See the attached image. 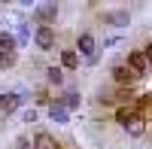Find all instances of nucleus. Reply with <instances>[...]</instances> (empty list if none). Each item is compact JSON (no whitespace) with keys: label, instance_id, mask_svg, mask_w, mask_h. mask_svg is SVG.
<instances>
[{"label":"nucleus","instance_id":"1","mask_svg":"<svg viewBox=\"0 0 152 149\" xmlns=\"http://www.w3.org/2000/svg\"><path fill=\"white\" fill-rule=\"evenodd\" d=\"M116 122L131 134V137H143L146 134V113H137L134 104L131 107H116Z\"/></svg>","mask_w":152,"mask_h":149},{"label":"nucleus","instance_id":"2","mask_svg":"<svg viewBox=\"0 0 152 149\" xmlns=\"http://www.w3.org/2000/svg\"><path fill=\"white\" fill-rule=\"evenodd\" d=\"M137 79H140V76H137L128 64H116V67H113V82H116L119 88H134Z\"/></svg>","mask_w":152,"mask_h":149},{"label":"nucleus","instance_id":"3","mask_svg":"<svg viewBox=\"0 0 152 149\" xmlns=\"http://www.w3.org/2000/svg\"><path fill=\"white\" fill-rule=\"evenodd\" d=\"M34 18L40 21V28H52V21L58 18V3H37Z\"/></svg>","mask_w":152,"mask_h":149},{"label":"nucleus","instance_id":"4","mask_svg":"<svg viewBox=\"0 0 152 149\" xmlns=\"http://www.w3.org/2000/svg\"><path fill=\"white\" fill-rule=\"evenodd\" d=\"M34 46L40 52H52L55 49V28H37L34 31Z\"/></svg>","mask_w":152,"mask_h":149},{"label":"nucleus","instance_id":"5","mask_svg":"<svg viewBox=\"0 0 152 149\" xmlns=\"http://www.w3.org/2000/svg\"><path fill=\"white\" fill-rule=\"evenodd\" d=\"M76 55H82L85 61L97 55V43H94L91 34H79V40H76Z\"/></svg>","mask_w":152,"mask_h":149},{"label":"nucleus","instance_id":"6","mask_svg":"<svg viewBox=\"0 0 152 149\" xmlns=\"http://www.w3.org/2000/svg\"><path fill=\"white\" fill-rule=\"evenodd\" d=\"M125 64H128L134 73H137V76H146V73H149V64H146V58H143V52H140V49H131V52H128V61H125Z\"/></svg>","mask_w":152,"mask_h":149},{"label":"nucleus","instance_id":"7","mask_svg":"<svg viewBox=\"0 0 152 149\" xmlns=\"http://www.w3.org/2000/svg\"><path fill=\"white\" fill-rule=\"evenodd\" d=\"M21 104H24V94H21V91H6V94H0V110H3V113H15Z\"/></svg>","mask_w":152,"mask_h":149},{"label":"nucleus","instance_id":"8","mask_svg":"<svg viewBox=\"0 0 152 149\" xmlns=\"http://www.w3.org/2000/svg\"><path fill=\"white\" fill-rule=\"evenodd\" d=\"M34 149H61L58 146V140L52 137V134H46V131H40V134H34Z\"/></svg>","mask_w":152,"mask_h":149},{"label":"nucleus","instance_id":"9","mask_svg":"<svg viewBox=\"0 0 152 149\" xmlns=\"http://www.w3.org/2000/svg\"><path fill=\"white\" fill-rule=\"evenodd\" d=\"M104 21H107V24H116V28H125V24H131V15H128L125 9H113V12L104 15Z\"/></svg>","mask_w":152,"mask_h":149},{"label":"nucleus","instance_id":"10","mask_svg":"<svg viewBox=\"0 0 152 149\" xmlns=\"http://www.w3.org/2000/svg\"><path fill=\"white\" fill-rule=\"evenodd\" d=\"M49 119L58 122V125H67V122H70V113H67V110L61 107L58 101H52V107H49Z\"/></svg>","mask_w":152,"mask_h":149},{"label":"nucleus","instance_id":"11","mask_svg":"<svg viewBox=\"0 0 152 149\" xmlns=\"http://www.w3.org/2000/svg\"><path fill=\"white\" fill-rule=\"evenodd\" d=\"M58 104H61V107H64L67 113H70V110H79V104H82V97H79V91H64V94L58 97Z\"/></svg>","mask_w":152,"mask_h":149},{"label":"nucleus","instance_id":"12","mask_svg":"<svg viewBox=\"0 0 152 149\" xmlns=\"http://www.w3.org/2000/svg\"><path fill=\"white\" fill-rule=\"evenodd\" d=\"M61 67H64V70H76V67H79L76 49H64V52H61Z\"/></svg>","mask_w":152,"mask_h":149},{"label":"nucleus","instance_id":"13","mask_svg":"<svg viewBox=\"0 0 152 149\" xmlns=\"http://www.w3.org/2000/svg\"><path fill=\"white\" fill-rule=\"evenodd\" d=\"M0 52H18L15 34H9V31H0Z\"/></svg>","mask_w":152,"mask_h":149},{"label":"nucleus","instance_id":"14","mask_svg":"<svg viewBox=\"0 0 152 149\" xmlns=\"http://www.w3.org/2000/svg\"><path fill=\"white\" fill-rule=\"evenodd\" d=\"M46 82L49 85H64V70L61 67H49L46 70Z\"/></svg>","mask_w":152,"mask_h":149},{"label":"nucleus","instance_id":"15","mask_svg":"<svg viewBox=\"0 0 152 149\" xmlns=\"http://www.w3.org/2000/svg\"><path fill=\"white\" fill-rule=\"evenodd\" d=\"M18 61V52H0V70H12Z\"/></svg>","mask_w":152,"mask_h":149},{"label":"nucleus","instance_id":"16","mask_svg":"<svg viewBox=\"0 0 152 149\" xmlns=\"http://www.w3.org/2000/svg\"><path fill=\"white\" fill-rule=\"evenodd\" d=\"M34 101H37V107H52V94H49V88H37Z\"/></svg>","mask_w":152,"mask_h":149},{"label":"nucleus","instance_id":"17","mask_svg":"<svg viewBox=\"0 0 152 149\" xmlns=\"http://www.w3.org/2000/svg\"><path fill=\"white\" fill-rule=\"evenodd\" d=\"M28 40H31V28H28L24 21H18V28H15V43H18V46H24Z\"/></svg>","mask_w":152,"mask_h":149},{"label":"nucleus","instance_id":"18","mask_svg":"<svg viewBox=\"0 0 152 149\" xmlns=\"http://www.w3.org/2000/svg\"><path fill=\"white\" fill-rule=\"evenodd\" d=\"M21 119H24V122H37V110H34V107L21 110Z\"/></svg>","mask_w":152,"mask_h":149},{"label":"nucleus","instance_id":"19","mask_svg":"<svg viewBox=\"0 0 152 149\" xmlns=\"http://www.w3.org/2000/svg\"><path fill=\"white\" fill-rule=\"evenodd\" d=\"M140 52H143V58H146V64L152 67V40H149V43H146V46L140 49Z\"/></svg>","mask_w":152,"mask_h":149},{"label":"nucleus","instance_id":"20","mask_svg":"<svg viewBox=\"0 0 152 149\" xmlns=\"http://www.w3.org/2000/svg\"><path fill=\"white\" fill-rule=\"evenodd\" d=\"M15 149H34V143H31L28 137H18V140H15Z\"/></svg>","mask_w":152,"mask_h":149}]
</instances>
